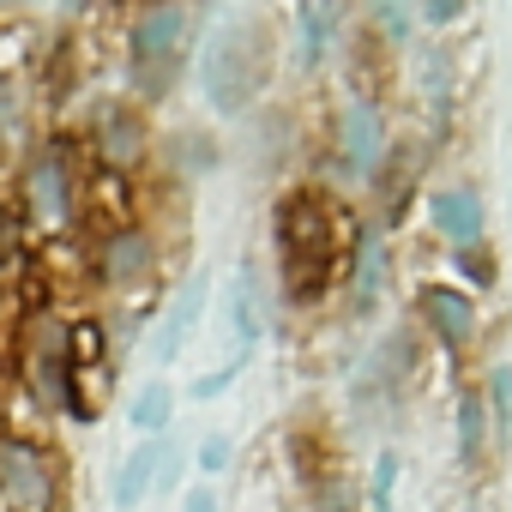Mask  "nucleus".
<instances>
[{
	"label": "nucleus",
	"mask_w": 512,
	"mask_h": 512,
	"mask_svg": "<svg viewBox=\"0 0 512 512\" xmlns=\"http://www.w3.org/2000/svg\"><path fill=\"white\" fill-rule=\"evenodd\" d=\"M338 139H344V169H350V175H368V169L380 163V115H374L368 103H350V109H344Z\"/></svg>",
	"instance_id": "nucleus-6"
},
{
	"label": "nucleus",
	"mask_w": 512,
	"mask_h": 512,
	"mask_svg": "<svg viewBox=\"0 0 512 512\" xmlns=\"http://www.w3.org/2000/svg\"><path fill=\"white\" fill-rule=\"evenodd\" d=\"M31 205H37L43 223H61V217H67V169H61L55 157L31 169Z\"/></svg>",
	"instance_id": "nucleus-9"
},
{
	"label": "nucleus",
	"mask_w": 512,
	"mask_h": 512,
	"mask_svg": "<svg viewBox=\"0 0 512 512\" xmlns=\"http://www.w3.org/2000/svg\"><path fill=\"white\" fill-rule=\"evenodd\" d=\"M223 464H229V440H223V434H211V440L199 446V470H223Z\"/></svg>",
	"instance_id": "nucleus-18"
},
{
	"label": "nucleus",
	"mask_w": 512,
	"mask_h": 512,
	"mask_svg": "<svg viewBox=\"0 0 512 512\" xmlns=\"http://www.w3.org/2000/svg\"><path fill=\"white\" fill-rule=\"evenodd\" d=\"M428 211H434V229H440L446 241H458V247H470V241L482 235V199H476L470 187H440Z\"/></svg>",
	"instance_id": "nucleus-5"
},
{
	"label": "nucleus",
	"mask_w": 512,
	"mask_h": 512,
	"mask_svg": "<svg viewBox=\"0 0 512 512\" xmlns=\"http://www.w3.org/2000/svg\"><path fill=\"white\" fill-rule=\"evenodd\" d=\"M278 247H284V284L296 302H314L338 266V217L320 193H290L278 205Z\"/></svg>",
	"instance_id": "nucleus-1"
},
{
	"label": "nucleus",
	"mask_w": 512,
	"mask_h": 512,
	"mask_svg": "<svg viewBox=\"0 0 512 512\" xmlns=\"http://www.w3.org/2000/svg\"><path fill=\"white\" fill-rule=\"evenodd\" d=\"M380 241H368V253H362V278H356V302L362 308H374V290H380Z\"/></svg>",
	"instance_id": "nucleus-15"
},
{
	"label": "nucleus",
	"mask_w": 512,
	"mask_h": 512,
	"mask_svg": "<svg viewBox=\"0 0 512 512\" xmlns=\"http://www.w3.org/2000/svg\"><path fill=\"white\" fill-rule=\"evenodd\" d=\"M157 470H163V452H157V446H139V452L121 464V476H115V506H139L145 488L157 482Z\"/></svg>",
	"instance_id": "nucleus-10"
},
{
	"label": "nucleus",
	"mask_w": 512,
	"mask_h": 512,
	"mask_svg": "<svg viewBox=\"0 0 512 512\" xmlns=\"http://www.w3.org/2000/svg\"><path fill=\"white\" fill-rule=\"evenodd\" d=\"M392 488H398V458L386 452V458L374 464V506H380V512L392 506Z\"/></svg>",
	"instance_id": "nucleus-16"
},
{
	"label": "nucleus",
	"mask_w": 512,
	"mask_h": 512,
	"mask_svg": "<svg viewBox=\"0 0 512 512\" xmlns=\"http://www.w3.org/2000/svg\"><path fill=\"white\" fill-rule=\"evenodd\" d=\"M181 37H187V19H181L175 7H157V13H145V19L133 25V85H139L145 97L169 91L175 61H181Z\"/></svg>",
	"instance_id": "nucleus-3"
},
{
	"label": "nucleus",
	"mask_w": 512,
	"mask_h": 512,
	"mask_svg": "<svg viewBox=\"0 0 512 512\" xmlns=\"http://www.w3.org/2000/svg\"><path fill=\"white\" fill-rule=\"evenodd\" d=\"M103 151H109L115 163H127V157L139 151V127H133L127 115H109V127H103Z\"/></svg>",
	"instance_id": "nucleus-14"
},
{
	"label": "nucleus",
	"mask_w": 512,
	"mask_h": 512,
	"mask_svg": "<svg viewBox=\"0 0 512 512\" xmlns=\"http://www.w3.org/2000/svg\"><path fill=\"white\" fill-rule=\"evenodd\" d=\"M422 7H428V19H434V25H452V19L464 13V0H422Z\"/></svg>",
	"instance_id": "nucleus-19"
},
{
	"label": "nucleus",
	"mask_w": 512,
	"mask_h": 512,
	"mask_svg": "<svg viewBox=\"0 0 512 512\" xmlns=\"http://www.w3.org/2000/svg\"><path fill=\"white\" fill-rule=\"evenodd\" d=\"M482 434H488V404H482V392H464L458 398V458L464 464L482 458Z\"/></svg>",
	"instance_id": "nucleus-11"
},
{
	"label": "nucleus",
	"mask_w": 512,
	"mask_h": 512,
	"mask_svg": "<svg viewBox=\"0 0 512 512\" xmlns=\"http://www.w3.org/2000/svg\"><path fill=\"white\" fill-rule=\"evenodd\" d=\"M169 410H175V398H169V386H163V380H151V386L133 398V422H139L145 434H157V428L169 422Z\"/></svg>",
	"instance_id": "nucleus-12"
},
{
	"label": "nucleus",
	"mask_w": 512,
	"mask_h": 512,
	"mask_svg": "<svg viewBox=\"0 0 512 512\" xmlns=\"http://www.w3.org/2000/svg\"><path fill=\"white\" fill-rule=\"evenodd\" d=\"M374 13H380V25H386V37H392V43H404V37H410V19H404V0H374Z\"/></svg>",
	"instance_id": "nucleus-17"
},
{
	"label": "nucleus",
	"mask_w": 512,
	"mask_h": 512,
	"mask_svg": "<svg viewBox=\"0 0 512 512\" xmlns=\"http://www.w3.org/2000/svg\"><path fill=\"white\" fill-rule=\"evenodd\" d=\"M0 488H7V500L25 506V512L49 506V476H43V464L25 446H0Z\"/></svg>",
	"instance_id": "nucleus-4"
},
{
	"label": "nucleus",
	"mask_w": 512,
	"mask_h": 512,
	"mask_svg": "<svg viewBox=\"0 0 512 512\" xmlns=\"http://www.w3.org/2000/svg\"><path fill=\"white\" fill-rule=\"evenodd\" d=\"M199 302H205V278H193V284L181 290V302L169 308V320H163V332L151 338V356H157V362H169V356L181 350V338H187V332H193V320H199Z\"/></svg>",
	"instance_id": "nucleus-8"
},
{
	"label": "nucleus",
	"mask_w": 512,
	"mask_h": 512,
	"mask_svg": "<svg viewBox=\"0 0 512 512\" xmlns=\"http://www.w3.org/2000/svg\"><path fill=\"white\" fill-rule=\"evenodd\" d=\"M145 260H151V247H145V235H121V241L109 247V272H115V278H133V272H139Z\"/></svg>",
	"instance_id": "nucleus-13"
},
{
	"label": "nucleus",
	"mask_w": 512,
	"mask_h": 512,
	"mask_svg": "<svg viewBox=\"0 0 512 512\" xmlns=\"http://www.w3.org/2000/svg\"><path fill=\"white\" fill-rule=\"evenodd\" d=\"M464 278L488 284V278H494V260H488V253H464Z\"/></svg>",
	"instance_id": "nucleus-20"
},
{
	"label": "nucleus",
	"mask_w": 512,
	"mask_h": 512,
	"mask_svg": "<svg viewBox=\"0 0 512 512\" xmlns=\"http://www.w3.org/2000/svg\"><path fill=\"white\" fill-rule=\"evenodd\" d=\"M260 79H266V37H260V25L253 19L223 25L211 55H205V97L217 109H241L253 91H260Z\"/></svg>",
	"instance_id": "nucleus-2"
},
{
	"label": "nucleus",
	"mask_w": 512,
	"mask_h": 512,
	"mask_svg": "<svg viewBox=\"0 0 512 512\" xmlns=\"http://www.w3.org/2000/svg\"><path fill=\"white\" fill-rule=\"evenodd\" d=\"M187 512H217V500L211 494H187Z\"/></svg>",
	"instance_id": "nucleus-21"
},
{
	"label": "nucleus",
	"mask_w": 512,
	"mask_h": 512,
	"mask_svg": "<svg viewBox=\"0 0 512 512\" xmlns=\"http://www.w3.org/2000/svg\"><path fill=\"white\" fill-rule=\"evenodd\" d=\"M422 314H428V326L446 338V344H464L470 338V302L458 296V290H422Z\"/></svg>",
	"instance_id": "nucleus-7"
}]
</instances>
